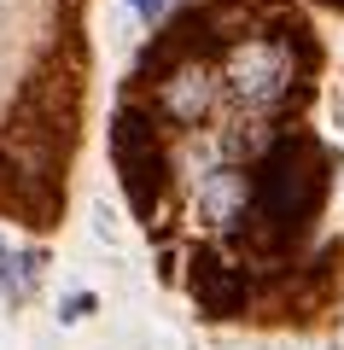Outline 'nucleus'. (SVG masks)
I'll return each mask as SVG.
<instances>
[{
    "mask_svg": "<svg viewBox=\"0 0 344 350\" xmlns=\"http://www.w3.org/2000/svg\"><path fill=\"white\" fill-rule=\"evenodd\" d=\"M29 286H36V280L24 275V257H12V251H6V239H0V298H6V304H24Z\"/></svg>",
    "mask_w": 344,
    "mask_h": 350,
    "instance_id": "39448f33",
    "label": "nucleus"
},
{
    "mask_svg": "<svg viewBox=\"0 0 344 350\" xmlns=\"http://www.w3.org/2000/svg\"><path fill=\"white\" fill-rule=\"evenodd\" d=\"M222 100L216 64L210 59H158L152 70V117L175 129H198Z\"/></svg>",
    "mask_w": 344,
    "mask_h": 350,
    "instance_id": "7ed1b4c3",
    "label": "nucleus"
},
{
    "mask_svg": "<svg viewBox=\"0 0 344 350\" xmlns=\"http://www.w3.org/2000/svg\"><path fill=\"white\" fill-rule=\"evenodd\" d=\"M129 6H135V12L146 18V24H152V18H163V0H129Z\"/></svg>",
    "mask_w": 344,
    "mask_h": 350,
    "instance_id": "423d86ee",
    "label": "nucleus"
},
{
    "mask_svg": "<svg viewBox=\"0 0 344 350\" xmlns=\"http://www.w3.org/2000/svg\"><path fill=\"white\" fill-rule=\"evenodd\" d=\"M187 292H193V304L210 315V321H234V315L251 310V269L216 257V251H198L193 275H187Z\"/></svg>",
    "mask_w": 344,
    "mask_h": 350,
    "instance_id": "20e7f679",
    "label": "nucleus"
},
{
    "mask_svg": "<svg viewBox=\"0 0 344 350\" xmlns=\"http://www.w3.org/2000/svg\"><path fill=\"white\" fill-rule=\"evenodd\" d=\"M321 199H327V152L309 135H274L251 163V204H246V245L257 257H274L292 239H304V228L315 222Z\"/></svg>",
    "mask_w": 344,
    "mask_h": 350,
    "instance_id": "f257e3e1",
    "label": "nucleus"
},
{
    "mask_svg": "<svg viewBox=\"0 0 344 350\" xmlns=\"http://www.w3.org/2000/svg\"><path fill=\"white\" fill-rule=\"evenodd\" d=\"M309 29H286V36H239L222 47L216 59V82L222 94H234L246 111H280V105L297 100V88H304V70H309Z\"/></svg>",
    "mask_w": 344,
    "mask_h": 350,
    "instance_id": "f03ea898",
    "label": "nucleus"
}]
</instances>
